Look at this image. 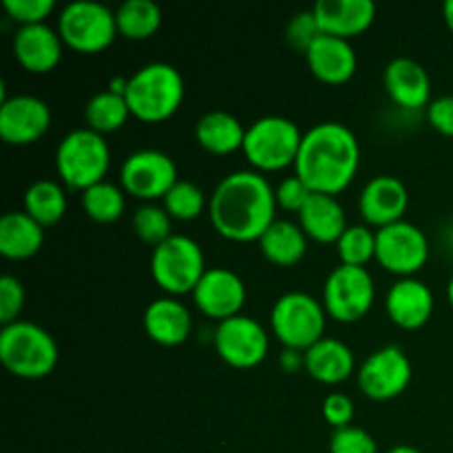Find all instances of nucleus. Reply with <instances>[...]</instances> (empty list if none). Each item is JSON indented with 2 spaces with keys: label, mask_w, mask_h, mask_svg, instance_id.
Wrapping results in <instances>:
<instances>
[{
  "label": "nucleus",
  "mask_w": 453,
  "mask_h": 453,
  "mask_svg": "<svg viewBox=\"0 0 453 453\" xmlns=\"http://www.w3.org/2000/svg\"><path fill=\"white\" fill-rule=\"evenodd\" d=\"M407 206H410V190L401 177L394 175L372 177L358 195V211L367 226H374L376 230L401 221Z\"/></svg>",
  "instance_id": "obj_17"
},
{
  "label": "nucleus",
  "mask_w": 453,
  "mask_h": 453,
  "mask_svg": "<svg viewBox=\"0 0 453 453\" xmlns=\"http://www.w3.org/2000/svg\"><path fill=\"white\" fill-rule=\"evenodd\" d=\"M44 243V228L25 211H9L0 219V255L7 259H29Z\"/></svg>",
  "instance_id": "obj_27"
},
{
  "label": "nucleus",
  "mask_w": 453,
  "mask_h": 453,
  "mask_svg": "<svg viewBox=\"0 0 453 453\" xmlns=\"http://www.w3.org/2000/svg\"><path fill=\"white\" fill-rule=\"evenodd\" d=\"M246 128L237 115L228 111H208L195 124V137L199 146L212 155H228L243 149Z\"/></svg>",
  "instance_id": "obj_26"
},
{
  "label": "nucleus",
  "mask_w": 453,
  "mask_h": 453,
  "mask_svg": "<svg viewBox=\"0 0 453 453\" xmlns=\"http://www.w3.org/2000/svg\"><path fill=\"white\" fill-rule=\"evenodd\" d=\"M305 372L323 385H339L354 374V352L348 343L323 336L305 349Z\"/></svg>",
  "instance_id": "obj_25"
},
{
  "label": "nucleus",
  "mask_w": 453,
  "mask_h": 453,
  "mask_svg": "<svg viewBox=\"0 0 453 453\" xmlns=\"http://www.w3.org/2000/svg\"><path fill=\"white\" fill-rule=\"evenodd\" d=\"M118 31L128 40H146L162 27V9L153 0H127L115 9Z\"/></svg>",
  "instance_id": "obj_31"
},
{
  "label": "nucleus",
  "mask_w": 453,
  "mask_h": 453,
  "mask_svg": "<svg viewBox=\"0 0 453 453\" xmlns=\"http://www.w3.org/2000/svg\"><path fill=\"white\" fill-rule=\"evenodd\" d=\"M388 453H423V451L416 449V447H411V445H396V447H392Z\"/></svg>",
  "instance_id": "obj_45"
},
{
  "label": "nucleus",
  "mask_w": 453,
  "mask_h": 453,
  "mask_svg": "<svg viewBox=\"0 0 453 453\" xmlns=\"http://www.w3.org/2000/svg\"><path fill=\"white\" fill-rule=\"evenodd\" d=\"M376 299L374 277L361 265H336L323 283V308L339 323H357Z\"/></svg>",
  "instance_id": "obj_10"
},
{
  "label": "nucleus",
  "mask_w": 453,
  "mask_h": 453,
  "mask_svg": "<svg viewBox=\"0 0 453 453\" xmlns=\"http://www.w3.org/2000/svg\"><path fill=\"white\" fill-rule=\"evenodd\" d=\"M296 217L308 239L319 243H336L349 226L343 203L334 195L312 193V197Z\"/></svg>",
  "instance_id": "obj_24"
},
{
  "label": "nucleus",
  "mask_w": 453,
  "mask_h": 453,
  "mask_svg": "<svg viewBox=\"0 0 453 453\" xmlns=\"http://www.w3.org/2000/svg\"><path fill=\"white\" fill-rule=\"evenodd\" d=\"M301 133L299 124L283 115H264L246 128L243 155L257 171H281L295 166L299 155Z\"/></svg>",
  "instance_id": "obj_8"
},
{
  "label": "nucleus",
  "mask_w": 453,
  "mask_h": 453,
  "mask_svg": "<svg viewBox=\"0 0 453 453\" xmlns=\"http://www.w3.org/2000/svg\"><path fill=\"white\" fill-rule=\"evenodd\" d=\"M447 301H449V305L453 308V274H451L449 283H447Z\"/></svg>",
  "instance_id": "obj_46"
},
{
  "label": "nucleus",
  "mask_w": 453,
  "mask_h": 453,
  "mask_svg": "<svg viewBox=\"0 0 453 453\" xmlns=\"http://www.w3.org/2000/svg\"><path fill=\"white\" fill-rule=\"evenodd\" d=\"M385 93L394 104L407 111L427 109L432 102V78L414 58H394L383 71Z\"/></svg>",
  "instance_id": "obj_18"
},
{
  "label": "nucleus",
  "mask_w": 453,
  "mask_h": 453,
  "mask_svg": "<svg viewBox=\"0 0 453 453\" xmlns=\"http://www.w3.org/2000/svg\"><path fill=\"white\" fill-rule=\"evenodd\" d=\"M312 13L321 34L349 40L370 29L376 4L372 0H319Z\"/></svg>",
  "instance_id": "obj_22"
},
{
  "label": "nucleus",
  "mask_w": 453,
  "mask_h": 453,
  "mask_svg": "<svg viewBox=\"0 0 453 453\" xmlns=\"http://www.w3.org/2000/svg\"><path fill=\"white\" fill-rule=\"evenodd\" d=\"M177 181L180 175L175 159L159 149L133 150L119 168V184L127 195L149 203L166 197Z\"/></svg>",
  "instance_id": "obj_11"
},
{
  "label": "nucleus",
  "mask_w": 453,
  "mask_h": 453,
  "mask_svg": "<svg viewBox=\"0 0 453 453\" xmlns=\"http://www.w3.org/2000/svg\"><path fill=\"white\" fill-rule=\"evenodd\" d=\"M361 166V144L348 124L321 122L303 133L295 175L312 188V193L339 195L352 184Z\"/></svg>",
  "instance_id": "obj_2"
},
{
  "label": "nucleus",
  "mask_w": 453,
  "mask_h": 453,
  "mask_svg": "<svg viewBox=\"0 0 453 453\" xmlns=\"http://www.w3.org/2000/svg\"><path fill=\"white\" fill-rule=\"evenodd\" d=\"M319 35H321V29H319L317 18H314L312 9L295 13V18L288 22L286 38L295 51L305 53L310 47H312V42L319 38Z\"/></svg>",
  "instance_id": "obj_38"
},
{
  "label": "nucleus",
  "mask_w": 453,
  "mask_h": 453,
  "mask_svg": "<svg viewBox=\"0 0 453 453\" xmlns=\"http://www.w3.org/2000/svg\"><path fill=\"white\" fill-rule=\"evenodd\" d=\"M274 195H277V206L283 208L288 212H296L299 215L303 211V206L308 203V199L312 197V188L305 184L301 177L292 175L286 177V180L279 181V186L274 188Z\"/></svg>",
  "instance_id": "obj_40"
},
{
  "label": "nucleus",
  "mask_w": 453,
  "mask_h": 453,
  "mask_svg": "<svg viewBox=\"0 0 453 453\" xmlns=\"http://www.w3.org/2000/svg\"><path fill=\"white\" fill-rule=\"evenodd\" d=\"M327 312L319 299L308 292H286L270 310V330L283 348L305 349L323 339Z\"/></svg>",
  "instance_id": "obj_7"
},
{
  "label": "nucleus",
  "mask_w": 453,
  "mask_h": 453,
  "mask_svg": "<svg viewBox=\"0 0 453 453\" xmlns=\"http://www.w3.org/2000/svg\"><path fill=\"white\" fill-rule=\"evenodd\" d=\"M323 418L334 429L348 427L354 423V403L348 394L332 392L323 401Z\"/></svg>",
  "instance_id": "obj_41"
},
{
  "label": "nucleus",
  "mask_w": 453,
  "mask_h": 453,
  "mask_svg": "<svg viewBox=\"0 0 453 453\" xmlns=\"http://www.w3.org/2000/svg\"><path fill=\"white\" fill-rule=\"evenodd\" d=\"M336 250L343 265L365 268L372 259H376V230L367 224H349L336 242Z\"/></svg>",
  "instance_id": "obj_33"
},
{
  "label": "nucleus",
  "mask_w": 453,
  "mask_h": 453,
  "mask_svg": "<svg viewBox=\"0 0 453 453\" xmlns=\"http://www.w3.org/2000/svg\"><path fill=\"white\" fill-rule=\"evenodd\" d=\"M128 118H131V109H128L127 97L109 91V88L97 91L84 104V122L100 135L119 131L128 122Z\"/></svg>",
  "instance_id": "obj_30"
},
{
  "label": "nucleus",
  "mask_w": 453,
  "mask_h": 453,
  "mask_svg": "<svg viewBox=\"0 0 453 453\" xmlns=\"http://www.w3.org/2000/svg\"><path fill=\"white\" fill-rule=\"evenodd\" d=\"M62 42L80 53H97L111 47L118 31L115 12L97 0H73L58 16Z\"/></svg>",
  "instance_id": "obj_9"
},
{
  "label": "nucleus",
  "mask_w": 453,
  "mask_h": 453,
  "mask_svg": "<svg viewBox=\"0 0 453 453\" xmlns=\"http://www.w3.org/2000/svg\"><path fill=\"white\" fill-rule=\"evenodd\" d=\"M246 295L248 290L243 279L234 270L221 268V265L208 268L203 273L202 281L193 290V299L199 312L211 319H217L219 323L242 314Z\"/></svg>",
  "instance_id": "obj_16"
},
{
  "label": "nucleus",
  "mask_w": 453,
  "mask_h": 453,
  "mask_svg": "<svg viewBox=\"0 0 453 453\" xmlns=\"http://www.w3.org/2000/svg\"><path fill=\"white\" fill-rule=\"evenodd\" d=\"M13 56L31 73H49L62 60V42L58 29L49 27L47 22L40 25L18 27L13 34Z\"/></svg>",
  "instance_id": "obj_20"
},
{
  "label": "nucleus",
  "mask_w": 453,
  "mask_h": 453,
  "mask_svg": "<svg viewBox=\"0 0 453 453\" xmlns=\"http://www.w3.org/2000/svg\"><path fill=\"white\" fill-rule=\"evenodd\" d=\"M142 321H144V330L150 341L164 345V348L186 343L193 332V314L177 296L166 295L150 301Z\"/></svg>",
  "instance_id": "obj_23"
},
{
  "label": "nucleus",
  "mask_w": 453,
  "mask_h": 453,
  "mask_svg": "<svg viewBox=\"0 0 453 453\" xmlns=\"http://www.w3.org/2000/svg\"><path fill=\"white\" fill-rule=\"evenodd\" d=\"M259 248L268 261L274 265H295L308 252V234L303 233L299 224L290 219H274L259 239Z\"/></svg>",
  "instance_id": "obj_28"
},
{
  "label": "nucleus",
  "mask_w": 453,
  "mask_h": 453,
  "mask_svg": "<svg viewBox=\"0 0 453 453\" xmlns=\"http://www.w3.org/2000/svg\"><path fill=\"white\" fill-rule=\"evenodd\" d=\"M162 202V206L166 208V212L173 219L190 221L197 219V217L206 211L211 199L206 197L202 186H197L195 181L188 180H180L171 190H168L166 197H164Z\"/></svg>",
  "instance_id": "obj_34"
},
{
  "label": "nucleus",
  "mask_w": 453,
  "mask_h": 453,
  "mask_svg": "<svg viewBox=\"0 0 453 453\" xmlns=\"http://www.w3.org/2000/svg\"><path fill=\"white\" fill-rule=\"evenodd\" d=\"M27 292L25 286L13 274H3L0 277V323L9 326V323L18 321L22 308H25Z\"/></svg>",
  "instance_id": "obj_37"
},
{
  "label": "nucleus",
  "mask_w": 453,
  "mask_h": 453,
  "mask_svg": "<svg viewBox=\"0 0 453 453\" xmlns=\"http://www.w3.org/2000/svg\"><path fill=\"white\" fill-rule=\"evenodd\" d=\"M442 16H445L447 27H449V31L453 34V0H447V3L442 4Z\"/></svg>",
  "instance_id": "obj_44"
},
{
  "label": "nucleus",
  "mask_w": 453,
  "mask_h": 453,
  "mask_svg": "<svg viewBox=\"0 0 453 453\" xmlns=\"http://www.w3.org/2000/svg\"><path fill=\"white\" fill-rule=\"evenodd\" d=\"M51 127V109L38 96L18 93L3 97L0 104V137L7 144L27 146L38 142Z\"/></svg>",
  "instance_id": "obj_15"
},
{
  "label": "nucleus",
  "mask_w": 453,
  "mask_h": 453,
  "mask_svg": "<svg viewBox=\"0 0 453 453\" xmlns=\"http://www.w3.org/2000/svg\"><path fill=\"white\" fill-rule=\"evenodd\" d=\"M434 305L436 299L432 288L416 277L398 279L385 296V310L389 319L403 330H418L427 326L434 314Z\"/></svg>",
  "instance_id": "obj_19"
},
{
  "label": "nucleus",
  "mask_w": 453,
  "mask_h": 453,
  "mask_svg": "<svg viewBox=\"0 0 453 453\" xmlns=\"http://www.w3.org/2000/svg\"><path fill=\"white\" fill-rule=\"evenodd\" d=\"M429 259V239L420 226L396 221L376 230V261L388 273L398 277H414Z\"/></svg>",
  "instance_id": "obj_12"
},
{
  "label": "nucleus",
  "mask_w": 453,
  "mask_h": 453,
  "mask_svg": "<svg viewBox=\"0 0 453 453\" xmlns=\"http://www.w3.org/2000/svg\"><path fill=\"white\" fill-rule=\"evenodd\" d=\"M279 365H281V370L286 374H296V372H301V367L305 370V352L286 348L279 354Z\"/></svg>",
  "instance_id": "obj_43"
},
{
  "label": "nucleus",
  "mask_w": 453,
  "mask_h": 453,
  "mask_svg": "<svg viewBox=\"0 0 453 453\" xmlns=\"http://www.w3.org/2000/svg\"><path fill=\"white\" fill-rule=\"evenodd\" d=\"M330 453H379V442L367 429L348 425L332 432Z\"/></svg>",
  "instance_id": "obj_36"
},
{
  "label": "nucleus",
  "mask_w": 453,
  "mask_h": 453,
  "mask_svg": "<svg viewBox=\"0 0 453 453\" xmlns=\"http://www.w3.org/2000/svg\"><path fill=\"white\" fill-rule=\"evenodd\" d=\"M25 212L42 228L58 224L66 212V193L58 181L35 180L25 190Z\"/></svg>",
  "instance_id": "obj_29"
},
{
  "label": "nucleus",
  "mask_w": 453,
  "mask_h": 453,
  "mask_svg": "<svg viewBox=\"0 0 453 453\" xmlns=\"http://www.w3.org/2000/svg\"><path fill=\"white\" fill-rule=\"evenodd\" d=\"M427 122L436 128L441 135L453 137V96H438L429 102Z\"/></svg>",
  "instance_id": "obj_42"
},
{
  "label": "nucleus",
  "mask_w": 453,
  "mask_h": 453,
  "mask_svg": "<svg viewBox=\"0 0 453 453\" xmlns=\"http://www.w3.org/2000/svg\"><path fill=\"white\" fill-rule=\"evenodd\" d=\"M212 343L221 361L237 370L261 365L270 352L268 330L248 314H237L217 323Z\"/></svg>",
  "instance_id": "obj_13"
},
{
  "label": "nucleus",
  "mask_w": 453,
  "mask_h": 453,
  "mask_svg": "<svg viewBox=\"0 0 453 453\" xmlns=\"http://www.w3.org/2000/svg\"><path fill=\"white\" fill-rule=\"evenodd\" d=\"M277 195L259 171L228 173L215 186L208 215L221 237L230 242H259L274 224Z\"/></svg>",
  "instance_id": "obj_1"
},
{
  "label": "nucleus",
  "mask_w": 453,
  "mask_h": 453,
  "mask_svg": "<svg viewBox=\"0 0 453 453\" xmlns=\"http://www.w3.org/2000/svg\"><path fill=\"white\" fill-rule=\"evenodd\" d=\"M305 60H308L314 78L327 84L348 82L354 78L358 66V58L352 42L327 34H321L314 40L312 47L305 51Z\"/></svg>",
  "instance_id": "obj_21"
},
{
  "label": "nucleus",
  "mask_w": 453,
  "mask_h": 453,
  "mask_svg": "<svg viewBox=\"0 0 453 453\" xmlns=\"http://www.w3.org/2000/svg\"><path fill=\"white\" fill-rule=\"evenodd\" d=\"M60 358L56 339L34 321H18L0 330V363L18 379H44Z\"/></svg>",
  "instance_id": "obj_4"
},
{
  "label": "nucleus",
  "mask_w": 453,
  "mask_h": 453,
  "mask_svg": "<svg viewBox=\"0 0 453 453\" xmlns=\"http://www.w3.org/2000/svg\"><path fill=\"white\" fill-rule=\"evenodd\" d=\"M3 7L20 27L40 25L56 9V0H4Z\"/></svg>",
  "instance_id": "obj_39"
},
{
  "label": "nucleus",
  "mask_w": 453,
  "mask_h": 453,
  "mask_svg": "<svg viewBox=\"0 0 453 453\" xmlns=\"http://www.w3.org/2000/svg\"><path fill=\"white\" fill-rule=\"evenodd\" d=\"M133 230L142 242L150 243L153 248L175 234L173 233V217L168 215L166 208L157 206V203H142L133 212Z\"/></svg>",
  "instance_id": "obj_35"
},
{
  "label": "nucleus",
  "mask_w": 453,
  "mask_h": 453,
  "mask_svg": "<svg viewBox=\"0 0 453 453\" xmlns=\"http://www.w3.org/2000/svg\"><path fill=\"white\" fill-rule=\"evenodd\" d=\"M206 270L202 246L188 234H171L150 252V277L168 296L193 295Z\"/></svg>",
  "instance_id": "obj_6"
},
{
  "label": "nucleus",
  "mask_w": 453,
  "mask_h": 453,
  "mask_svg": "<svg viewBox=\"0 0 453 453\" xmlns=\"http://www.w3.org/2000/svg\"><path fill=\"white\" fill-rule=\"evenodd\" d=\"M111 166V149L104 135L88 127L66 133L56 149L58 177L69 188L87 190L88 186L106 180Z\"/></svg>",
  "instance_id": "obj_5"
},
{
  "label": "nucleus",
  "mask_w": 453,
  "mask_h": 453,
  "mask_svg": "<svg viewBox=\"0 0 453 453\" xmlns=\"http://www.w3.org/2000/svg\"><path fill=\"white\" fill-rule=\"evenodd\" d=\"M127 190L122 186L113 184L109 180H102L97 184L88 186L87 190H82L80 195V202H82L84 212L91 217L97 224H111V221H118L124 215V208H127Z\"/></svg>",
  "instance_id": "obj_32"
},
{
  "label": "nucleus",
  "mask_w": 453,
  "mask_h": 453,
  "mask_svg": "<svg viewBox=\"0 0 453 453\" xmlns=\"http://www.w3.org/2000/svg\"><path fill=\"white\" fill-rule=\"evenodd\" d=\"M414 367L410 357L398 345L376 349L358 367V389L372 401H392L401 396L411 383Z\"/></svg>",
  "instance_id": "obj_14"
},
{
  "label": "nucleus",
  "mask_w": 453,
  "mask_h": 453,
  "mask_svg": "<svg viewBox=\"0 0 453 453\" xmlns=\"http://www.w3.org/2000/svg\"><path fill=\"white\" fill-rule=\"evenodd\" d=\"M186 84L180 69L171 62H149L128 75L124 93L133 118L142 122H164L180 111L184 102Z\"/></svg>",
  "instance_id": "obj_3"
}]
</instances>
